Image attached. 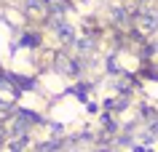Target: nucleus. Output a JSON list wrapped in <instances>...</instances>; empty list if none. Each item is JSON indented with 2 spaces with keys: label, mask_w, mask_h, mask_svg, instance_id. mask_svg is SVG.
<instances>
[{
  "label": "nucleus",
  "mask_w": 158,
  "mask_h": 152,
  "mask_svg": "<svg viewBox=\"0 0 158 152\" xmlns=\"http://www.w3.org/2000/svg\"><path fill=\"white\" fill-rule=\"evenodd\" d=\"M137 24H139L142 29H156V27H158V11L142 8V11H139V19H137Z\"/></svg>",
  "instance_id": "f257e3e1"
},
{
  "label": "nucleus",
  "mask_w": 158,
  "mask_h": 152,
  "mask_svg": "<svg viewBox=\"0 0 158 152\" xmlns=\"http://www.w3.org/2000/svg\"><path fill=\"white\" fill-rule=\"evenodd\" d=\"M54 29L59 32V37H62V40H73V29H70V24H67V21L54 19Z\"/></svg>",
  "instance_id": "f03ea898"
},
{
  "label": "nucleus",
  "mask_w": 158,
  "mask_h": 152,
  "mask_svg": "<svg viewBox=\"0 0 158 152\" xmlns=\"http://www.w3.org/2000/svg\"><path fill=\"white\" fill-rule=\"evenodd\" d=\"M56 61H59V69H62V72H64V75H75V69H78V67H75L73 61H67L64 56H59Z\"/></svg>",
  "instance_id": "7ed1b4c3"
},
{
  "label": "nucleus",
  "mask_w": 158,
  "mask_h": 152,
  "mask_svg": "<svg viewBox=\"0 0 158 152\" xmlns=\"http://www.w3.org/2000/svg\"><path fill=\"white\" fill-rule=\"evenodd\" d=\"M91 48H94L91 40H78V51H81V53H91Z\"/></svg>",
  "instance_id": "20e7f679"
},
{
  "label": "nucleus",
  "mask_w": 158,
  "mask_h": 152,
  "mask_svg": "<svg viewBox=\"0 0 158 152\" xmlns=\"http://www.w3.org/2000/svg\"><path fill=\"white\" fill-rule=\"evenodd\" d=\"M0 110H8V104H6V101H0Z\"/></svg>",
  "instance_id": "39448f33"
},
{
  "label": "nucleus",
  "mask_w": 158,
  "mask_h": 152,
  "mask_svg": "<svg viewBox=\"0 0 158 152\" xmlns=\"http://www.w3.org/2000/svg\"><path fill=\"white\" fill-rule=\"evenodd\" d=\"M0 139H3V128H0Z\"/></svg>",
  "instance_id": "423d86ee"
}]
</instances>
